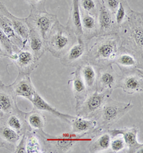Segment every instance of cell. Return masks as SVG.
<instances>
[{"label":"cell","mask_w":143,"mask_h":153,"mask_svg":"<svg viewBox=\"0 0 143 153\" xmlns=\"http://www.w3.org/2000/svg\"><path fill=\"white\" fill-rule=\"evenodd\" d=\"M143 15L142 12L131 10L128 18L117 28L120 46L143 56Z\"/></svg>","instance_id":"1"},{"label":"cell","mask_w":143,"mask_h":153,"mask_svg":"<svg viewBox=\"0 0 143 153\" xmlns=\"http://www.w3.org/2000/svg\"><path fill=\"white\" fill-rule=\"evenodd\" d=\"M89 48H88L87 62L100 68L114 63L120 46L117 33L98 35Z\"/></svg>","instance_id":"2"},{"label":"cell","mask_w":143,"mask_h":153,"mask_svg":"<svg viewBox=\"0 0 143 153\" xmlns=\"http://www.w3.org/2000/svg\"><path fill=\"white\" fill-rule=\"evenodd\" d=\"M77 41V36L75 33L58 20L45 41L47 51L59 59Z\"/></svg>","instance_id":"3"},{"label":"cell","mask_w":143,"mask_h":153,"mask_svg":"<svg viewBox=\"0 0 143 153\" xmlns=\"http://www.w3.org/2000/svg\"><path fill=\"white\" fill-rule=\"evenodd\" d=\"M132 101L128 103L120 102L112 98H107L100 110L98 119V126L102 129H109L116 122L122 118L132 108Z\"/></svg>","instance_id":"4"},{"label":"cell","mask_w":143,"mask_h":153,"mask_svg":"<svg viewBox=\"0 0 143 153\" xmlns=\"http://www.w3.org/2000/svg\"><path fill=\"white\" fill-rule=\"evenodd\" d=\"M34 131L40 139L45 152L63 153L70 152L76 144L79 142H90L93 138L96 137H79L76 138H69L64 137L62 135L59 137L52 136L45 132L43 129Z\"/></svg>","instance_id":"5"},{"label":"cell","mask_w":143,"mask_h":153,"mask_svg":"<svg viewBox=\"0 0 143 153\" xmlns=\"http://www.w3.org/2000/svg\"><path fill=\"white\" fill-rule=\"evenodd\" d=\"M28 25L35 28L41 37L45 40L48 37L51 30L58 21L57 16L52 15L46 10L31 8L29 15L26 18Z\"/></svg>","instance_id":"6"},{"label":"cell","mask_w":143,"mask_h":153,"mask_svg":"<svg viewBox=\"0 0 143 153\" xmlns=\"http://www.w3.org/2000/svg\"><path fill=\"white\" fill-rule=\"evenodd\" d=\"M108 92H98L95 91L89 94L81 106L76 109L77 117L98 120L100 110L107 98L110 97Z\"/></svg>","instance_id":"7"},{"label":"cell","mask_w":143,"mask_h":153,"mask_svg":"<svg viewBox=\"0 0 143 153\" xmlns=\"http://www.w3.org/2000/svg\"><path fill=\"white\" fill-rule=\"evenodd\" d=\"M89 42L83 37H77V41L59 58L61 63L66 67L77 68L86 63Z\"/></svg>","instance_id":"8"},{"label":"cell","mask_w":143,"mask_h":153,"mask_svg":"<svg viewBox=\"0 0 143 153\" xmlns=\"http://www.w3.org/2000/svg\"><path fill=\"white\" fill-rule=\"evenodd\" d=\"M113 64L96 68L97 83L96 91L98 92H108L112 94L114 89L118 88L121 74H118L113 68Z\"/></svg>","instance_id":"9"},{"label":"cell","mask_w":143,"mask_h":153,"mask_svg":"<svg viewBox=\"0 0 143 153\" xmlns=\"http://www.w3.org/2000/svg\"><path fill=\"white\" fill-rule=\"evenodd\" d=\"M113 64L117 65L121 74L135 69L142 70V58H140L135 53L122 46H120L117 55Z\"/></svg>","instance_id":"10"},{"label":"cell","mask_w":143,"mask_h":153,"mask_svg":"<svg viewBox=\"0 0 143 153\" xmlns=\"http://www.w3.org/2000/svg\"><path fill=\"white\" fill-rule=\"evenodd\" d=\"M118 88H122L125 93L130 95L142 92L143 73L142 69H135L121 74Z\"/></svg>","instance_id":"11"},{"label":"cell","mask_w":143,"mask_h":153,"mask_svg":"<svg viewBox=\"0 0 143 153\" xmlns=\"http://www.w3.org/2000/svg\"><path fill=\"white\" fill-rule=\"evenodd\" d=\"M108 131L112 137L117 135L122 136L126 145V152L137 153L142 152L143 144L142 142H139L137 140V134L139 132V128L137 126L124 129H109Z\"/></svg>","instance_id":"12"},{"label":"cell","mask_w":143,"mask_h":153,"mask_svg":"<svg viewBox=\"0 0 143 153\" xmlns=\"http://www.w3.org/2000/svg\"><path fill=\"white\" fill-rule=\"evenodd\" d=\"M12 62L18 69L19 74L30 76L34 69L38 67L40 60L36 58L26 44L17 53V58Z\"/></svg>","instance_id":"13"},{"label":"cell","mask_w":143,"mask_h":153,"mask_svg":"<svg viewBox=\"0 0 143 153\" xmlns=\"http://www.w3.org/2000/svg\"><path fill=\"white\" fill-rule=\"evenodd\" d=\"M8 87L16 98L18 97L24 98L31 102L34 94L37 91L31 81L30 76L27 75L18 74L15 81L9 85Z\"/></svg>","instance_id":"14"},{"label":"cell","mask_w":143,"mask_h":153,"mask_svg":"<svg viewBox=\"0 0 143 153\" xmlns=\"http://www.w3.org/2000/svg\"><path fill=\"white\" fill-rule=\"evenodd\" d=\"M98 19V35L117 33V26L114 20V15L106 7L102 0H100Z\"/></svg>","instance_id":"15"},{"label":"cell","mask_w":143,"mask_h":153,"mask_svg":"<svg viewBox=\"0 0 143 153\" xmlns=\"http://www.w3.org/2000/svg\"><path fill=\"white\" fill-rule=\"evenodd\" d=\"M71 75H73V77L69 81V83H72V91L75 99V108L77 109L89 94L81 75L80 67L76 68L75 71Z\"/></svg>","instance_id":"16"},{"label":"cell","mask_w":143,"mask_h":153,"mask_svg":"<svg viewBox=\"0 0 143 153\" xmlns=\"http://www.w3.org/2000/svg\"><path fill=\"white\" fill-rule=\"evenodd\" d=\"M25 115L26 112L21 111L17 107L12 113L4 115L3 120L8 127L22 135L28 131H32L26 123Z\"/></svg>","instance_id":"17"},{"label":"cell","mask_w":143,"mask_h":153,"mask_svg":"<svg viewBox=\"0 0 143 153\" xmlns=\"http://www.w3.org/2000/svg\"><path fill=\"white\" fill-rule=\"evenodd\" d=\"M33 106L34 108L40 110L42 111H47L50 113L53 116L57 117L60 119L63 122H67V123L70 124L72 120L75 118L76 116H72L70 114H66L62 113L59 110L56 109V108L53 107L52 105H50L48 102H47L40 94H39L37 92H35L33 97L32 101Z\"/></svg>","instance_id":"18"},{"label":"cell","mask_w":143,"mask_h":153,"mask_svg":"<svg viewBox=\"0 0 143 153\" xmlns=\"http://www.w3.org/2000/svg\"><path fill=\"white\" fill-rule=\"evenodd\" d=\"M0 10L10 19L12 27H13L15 33L17 34V35L20 37L25 43H27L29 29L27 23H26V18H19V17L12 15L11 12H9L6 7L1 2H0Z\"/></svg>","instance_id":"19"},{"label":"cell","mask_w":143,"mask_h":153,"mask_svg":"<svg viewBox=\"0 0 143 153\" xmlns=\"http://www.w3.org/2000/svg\"><path fill=\"white\" fill-rule=\"evenodd\" d=\"M81 19L83 37L89 42L98 35V15L81 11Z\"/></svg>","instance_id":"20"},{"label":"cell","mask_w":143,"mask_h":153,"mask_svg":"<svg viewBox=\"0 0 143 153\" xmlns=\"http://www.w3.org/2000/svg\"><path fill=\"white\" fill-rule=\"evenodd\" d=\"M22 135L8 127L4 120H0V142L3 143L4 148L14 152L16 146L20 140Z\"/></svg>","instance_id":"21"},{"label":"cell","mask_w":143,"mask_h":153,"mask_svg":"<svg viewBox=\"0 0 143 153\" xmlns=\"http://www.w3.org/2000/svg\"><path fill=\"white\" fill-rule=\"evenodd\" d=\"M29 29V38H28V47L34 53L36 58L40 60L47 51L45 40L41 37L40 33L35 28L30 25H28Z\"/></svg>","instance_id":"22"},{"label":"cell","mask_w":143,"mask_h":153,"mask_svg":"<svg viewBox=\"0 0 143 153\" xmlns=\"http://www.w3.org/2000/svg\"><path fill=\"white\" fill-rule=\"evenodd\" d=\"M70 124L72 126L71 132L76 133L81 136H87L93 132L98 126V121L76 116L75 118L72 120Z\"/></svg>","instance_id":"23"},{"label":"cell","mask_w":143,"mask_h":153,"mask_svg":"<svg viewBox=\"0 0 143 153\" xmlns=\"http://www.w3.org/2000/svg\"><path fill=\"white\" fill-rule=\"evenodd\" d=\"M66 26L71 29L75 33L77 37H83L81 11L79 8V0H72L70 17H69Z\"/></svg>","instance_id":"24"},{"label":"cell","mask_w":143,"mask_h":153,"mask_svg":"<svg viewBox=\"0 0 143 153\" xmlns=\"http://www.w3.org/2000/svg\"><path fill=\"white\" fill-rule=\"evenodd\" d=\"M95 137V139L93 138L88 147L89 152L100 153L108 150L112 138L108 129L101 131Z\"/></svg>","instance_id":"25"},{"label":"cell","mask_w":143,"mask_h":153,"mask_svg":"<svg viewBox=\"0 0 143 153\" xmlns=\"http://www.w3.org/2000/svg\"><path fill=\"white\" fill-rule=\"evenodd\" d=\"M16 99L8 86L4 85L2 89L0 90V111L4 115L12 113L18 107Z\"/></svg>","instance_id":"26"},{"label":"cell","mask_w":143,"mask_h":153,"mask_svg":"<svg viewBox=\"0 0 143 153\" xmlns=\"http://www.w3.org/2000/svg\"><path fill=\"white\" fill-rule=\"evenodd\" d=\"M0 28L4 31L10 40L19 49H22L26 45L22 38L17 35L14 30L12 25L8 17L0 10Z\"/></svg>","instance_id":"27"},{"label":"cell","mask_w":143,"mask_h":153,"mask_svg":"<svg viewBox=\"0 0 143 153\" xmlns=\"http://www.w3.org/2000/svg\"><path fill=\"white\" fill-rule=\"evenodd\" d=\"M80 72L83 80L89 91V94L92 93L96 91L97 83V68L88 62L83 63L80 65Z\"/></svg>","instance_id":"28"},{"label":"cell","mask_w":143,"mask_h":153,"mask_svg":"<svg viewBox=\"0 0 143 153\" xmlns=\"http://www.w3.org/2000/svg\"><path fill=\"white\" fill-rule=\"evenodd\" d=\"M26 123L32 131L43 129L46 125V118L42 111L33 108L31 111L26 113Z\"/></svg>","instance_id":"29"},{"label":"cell","mask_w":143,"mask_h":153,"mask_svg":"<svg viewBox=\"0 0 143 153\" xmlns=\"http://www.w3.org/2000/svg\"><path fill=\"white\" fill-rule=\"evenodd\" d=\"M25 134L26 136V153L45 152L43 148H42L41 142L34 131H28Z\"/></svg>","instance_id":"30"},{"label":"cell","mask_w":143,"mask_h":153,"mask_svg":"<svg viewBox=\"0 0 143 153\" xmlns=\"http://www.w3.org/2000/svg\"><path fill=\"white\" fill-rule=\"evenodd\" d=\"M131 10H132L130 8L125 0L120 1L119 7H118L117 11L114 14V20L117 24V28L126 20Z\"/></svg>","instance_id":"31"},{"label":"cell","mask_w":143,"mask_h":153,"mask_svg":"<svg viewBox=\"0 0 143 153\" xmlns=\"http://www.w3.org/2000/svg\"><path fill=\"white\" fill-rule=\"evenodd\" d=\"M100 0H79L80 11L98 15Z\"/></svg>","instance_id":"32"},{"label":"cell","mask_w":143,"mask_h":153,"mask_svg":"<svg viewBox=\"0 0 143 153\" xmlns=\"http://www.w3.org/2000/svg\"><path fill=\"white\" fill-rule=\"evenodd\" d=\"M0 42H1L5 51H7V53L10 55V58L12 54L18 53L21 50L10 40V38L7 36L6 34L4 33V31L1 28H0Z\"/></svg>","instance_id":"33"},{"label":"cell","mask_w":143,"mask_h":153,"mask_svg":"<svg viewBox=\"0 0 143 153\" xmlns=\"http://www.w3.org/2000/svg\"><path fill=\"white\" fill-rule=\"evenodd\" d=\"M109 149L113 152H126V145L123 138L122 137H112L110 145H109Z\"/></svg>","instance_id":"34"},{"label":"cell","mask_w":143,"mask_h":153,"mask_svg":"<svg viewBox=\"0 0 143 153\" xmlns=\"http://www.w3.org/2000/svg\"><path fill=\"white\" fill-rule=\"evenodd\" d=\"M26 136L25 134H22L20 140L17 146H16L15 149V153H26Z\"/></svg>","instance_id":"35"},{"label":"cell","mask_w":143,"mask_h":153,"mask_svg":"<svg viewBox=\"0 0 143 153\" xmlns=\"http://www.w3.org/2000/svg\"><path fill=\"white\" fill-rule=\"evenodd\" d=\"M105 7L114 15L120 4V0H102Z\"/></svg>","instance_id":"36"},{"label":"cell","mask_w":143,"mask_h":153,"mask_svg":"<svg viewBox=\"0 0 143 153\" xmlns=\"http://www.w3.org/2000/svg\"><path fill=\"white\" fill-rule=\"evenodd\" d=\"M29 4L31 8L38 9V10H45V2L46 0H26Z\"/></svg>","instance_id":"37"},{"label":"cell","mask_w":143,"mask_h":153,"mask_svg":"<svg viewBox=\"0 0 143 153\" xmlns=\"http://www.w3.org/2000/svg\"><path fill=\"white\" fill-rule=\"evenodd\" d=\"M0 58H10V55L7 53L4 48H3L2 45L0 42Z\"/></svg>","instance_id":"38"},{"label":"cell","mask_w":143,"mask_h":153,"mask_svg":"<svg viewBox=\"0 0 143 153\" xmlns=\"http://www.w3.org/2000/svg\"><path fill=\"white\" fill-rule=\"evenodd\" d=\"M4 83H3L2 81H1V78H0V90L2 89L3 87H4Z\"/></svg>","instance_id":"39"},{"label":"cell","mask_w":143,"mask_h":153,"mask_svg":"<svg viewBox=\"0 0 143 153\" xmlns=\"http://www.w3.org/2000/svg\"><path fill=\"white\" fill-rule=\"evenodd\" d=\"M4 114H3L2 112H1V111H0V120H2V119L4 118Z\"/></svg>","instance_id":"40"},{"label":"cell","mask_w":143,"mask_h":153,"mask_svg":"<svg viewBox=\"0 0 143 153\" xmlns=\"http://www.w3.org/2000/svg\"><path fill=\"white\" fill-rule=\"evenodd\" d=\"M1 147H3V148H4V145H3L2 142H0V148H1Z\"/></svg>","instance_id":"41"}]
</instances>
